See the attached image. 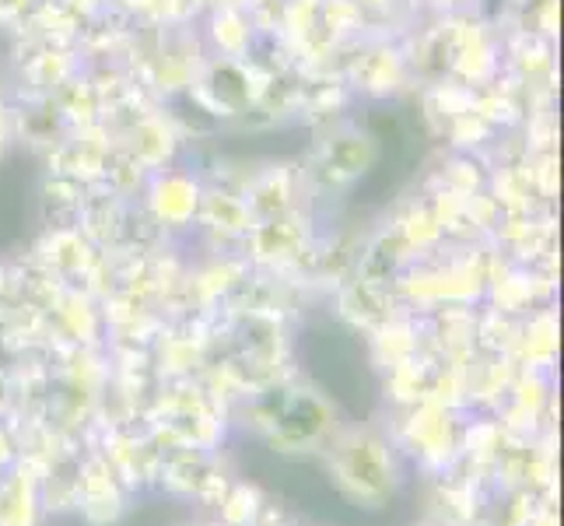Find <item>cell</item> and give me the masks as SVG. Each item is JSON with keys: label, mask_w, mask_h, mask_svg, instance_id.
<instances>
[{"label": "cell", "mask_w": 564, "mask_h": 526, "mask_svg": "<svg viewBox=\"0 0 564 526\" xmlns=\"http://www.w3.org/2000/svg\"><path fill=\"white\" fill-rule=\"evenodd\" d=\"M329 471L340 492L365 509L386 505L400 484L393 446L372 428H347L329 439Z\"/></svg>", "instance_id": "cell-1"}, {"label": "cell", "mask_w": 564, "mask_h": 526, "mask_svg": "<svg viewBox=\"0 0 564 526\" xmlns=\"http://www.w3.org/2000/svg\"><path fill=\"white\" fill-rule=\"evenodd\" d=\"M260 425L281 453H305L337 436V411L313 386H274L260 394Z\"/></svg>", "instance_id": "cell-2"}, {"label": "cell", "mask_w": 564, "mask_h": 526, "mask_svg": "<svg viewBox=\"0 0 564 526\" xmlns=\"http://www.w3.org/2000/svg\"><path fill=\"white\" fill-rule=\"evenodd\" d=\"M376 159H379V144L372 133H365L358 127H340L308 154L302 180L305 186L313 183L316 190H344L355 180H361L376 165Z\"/></svg>", "instance_id": "cell-3"}, {"label": "cell", "mask_w": 564, "mask_h": 526, "mask_svg": "<svg viewBox=\"0 0 564 526\" xmlns=\"http://www.w3.org/2000/svg\"><path fill=\"white\" fill-rule=\"evenodd\" d=\"M263 77L252 74L249 61H228V56H210L204 61L189 95L210 116H242L257 109Z\"/></svg>", "instance_id": "cell-4"}, {"label": "cell", "mask_w": 564, "mask_h": 526, "mask_svg": "<svg viewBox=\"0 0 564 526\" xmlns=\"http://www.w3.org/2000/svg\"><path fill=\"white\" fill-rule=\"evenodd\" d=\"M204 183L200 175H193L186 169L165 165L148 172V186H144V201L151 222L165 228V232H183L193 228L200 218V204H204Z\"/></svg>", "instance_id": "cell-5"}, {"label": "cell", "mask_w": 564, "mask_h": 526, "mask_svg": "<svg viewBox=\"0 0 564 526\" xmlns=\"http://www.w3.org/2000/svg\"><path fill=\"white\" fill-rule=\"evenodd\" d=\"M151 67H154V77H159V88L189 92L204 67L200 39L180 22L159 25V46H154Z\"/></svg>", "instance_id": "cell-6"}, {"label": "cell", "mask_w": 564, "mask_h": 526, "mask_svg": "<svg viewBox=\"0 0 564 526\" xmlns=\"http://www.w3.org/2000/svg\"><path fill=\"white\" fill-rule=\"evenodd\" d=\"M77 509L85 513L91 526H112L123 516V489L116 481L109 460L91 457L82 463V492H77Z\"/></svg>", "instance_id": "cell-7"}, {"label": "cell", "mask_w": 564, "mask_h": 526, "mask_svg": "<svg viewBox=\"0 0 564 526\" xmlns=\"http://www.w3.org/2000/svg\"><path fill=\"white\" fill-rule=\"evenodd\" d=\"M406 74H411V61H406V53L389 46V43H376V46H365L358 64L351 71L355 85L372 95V99H386V95H397L406 82Z\"/></svg>", "instance_id": "cell-8"}, {"label": "cell", "mask_w": 564, "mask_h": 526, "mask_svg": "<svg viewBox=\"0 0 564 526\" xmlns=\"http://www.w3.org/2000/svg\"><path fill=\"white\" fill-rule=\"evenodd\" d=\"M252 29H257V18L249 14V4H242V0H214L210 22H207V39L214 46V56L249 61Z\"/></svg>", "instance_id": "cell-9"}, {"label": "cell", "mask_w": 564, "mask_h": 526, "mask_svg": "<svg viewBox=\"0 0 564 526\" xmlns=\"http://www.w3.org/2000/svg\"><path fill=\"white\" fill-rule=\"evenodd\" d=\"M406 439H411V446L424 460L445 463V457L456 450L453 411L442 400H424L421 407H414L411 421H406Z\"/></svg>", "instance_id": "cell-10"}, {"label": "cell", "mask_w": 564, "mask_h": 526, "mask_svg": "<svg viewBox=\"0 0 564 526\" xmlns=\"http://www.w3.org/2000/svg\"><path fill=\"white\" fill-rule=\"evenodd\" d=\"M176 148H180V133L172 130L169 120H162V116H141V120H133V127L127 133V154L144 172L172 165Z\"/></svg>", "instance_id": "cell-11"}, {"label": "cell", "mask_w": 564, "mask_h": 526, "mask_svg": "<svg viewBox=\"0 0 564 526\" xmlns=\"http://www.w3.org/2000/svg\"><path fill=\"white\" fill-rule=\"evenodd\" d=\"M197 225L214 232L218 239H249V232H252V225H257V222H252V211H249L242 193L207 186Z\"/></svg>", "instance_id": "cell-12"}, {"label": "cell", "mask_w": 564, "mask_h": 526, "mask_svg": "<svg viewBox=\"0 0 564 526\" xmlns=\"http://www.w3.org/2000/svg\"><path fill=\"white\" fill-rule=\"evenodd\" d=\"M39 516V477L25 466L0 481V526H35Z\"/></svg>", "instance_id": "cell-13"}, {"label": "cell", "mask_w": 564, "mask_h": 526, "mask_svg": "<svg viewBox=\"0 0 564 526\" xmlns=\"http://www.w3.org/2000/svg\"><path fill=\"white\" fill-rule=\"evenodd\" d=\"M512 344L527 347V368H547L557 355V320L551 313L536 316L533 323H527L522 337H516Z\"/></svg>", "instance_id": "cell-14"}, {"label": "cell", "mask_w": 564, "mask_h": 526, "mask_svg": "<svg viewBox=\"0 0 564 526\" xmlns=\"http://www.w3.org/2000/svg\"><path fill=\"white\" fill-rule=\"evenodd\" d=\"M218 505H221V523L228 526H252L263 513V498L257 489H249V484H236L231 492H225Z\"/></svg>", "instance_id": "cell-15"}, {"label": "cell", "mask_w": 564, "mask_h": 526, "mask_svg": "<svg viewBox=\"0 0 564 526\" xmlns=\"http://www.w3.org/2000/svg\"><path fill=\"white\" fill-rule=\"evenodd\" d=\"M14 141V112L0 103V154H4Z\"/></svg>", "instance_id": "cell-16"}, {"label": "cell", "mask_w": 564, "mask_h": 526, "mask_svg": "<svg viewBox=\"0 0 564 526\" xmlns=\"http://www.w3.org/2000/svg\"><path fill=\"white\" fill-rule=\"evenodd\" d=\"M477 0H432V8L445 18H459L463 11H470Z\"/></svg>", "instance_id": "cell-17"}, {"label": "cell", "mask_w": 564, "mask_h": 526, "mask_svg": "<svg viewBox=\"0 0 564 526\" xmlns=\"http://www.w3.org/2000/svg\"><path fill=\"white\" fill-rule=\"evenodd\" d=\"M358 4L365 11H393L397 8V0H358Z\"/></svg>", "instance_id": "cell-18"}, {"label": "cell", "mask_w": 564, "mask_h": 526, "mask_svg": "<svg viewBox=\"0 0 564 526\" xmlns=\"http://www.w3.org/2000/svg\"><path fill=\"white\" fill-rule=\"evenodd\" d=\"M424 526H442V523H424Z\"/></svg>", "instance_id": "cell-19"}]
</instances>
